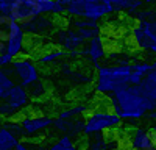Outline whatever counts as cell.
I'll return each mask as SVG.
<instances>
[{
  "label": "cell",
  "instance_id": "1",
  "mask_svg": "<svg viewBox=\"0 0 156 150\" xmlns=\"http://www.w3.org/2000/svg\"><path fill=\"white\" fill-rule=\"evenodd\" d=\"M109 106L112 108L114 114L120 117V120H139L151 111V106L139 84H128L109 94Z\"/></svg>",
  "mask_w": 156,
  "mask_h": 150
},
{
  "label": "cell",
  "instance_id": "2",
  "mask_svg": "<svg viewBox=\"0 0 156 150\" xmlns=\"http://www.w3.org/2000/svg\"><path fill=\"white\" fill-rule=\"evenodd\" d=\"M131 64L128 66H101L97 70L95 91L100 94H112L123 86H128Z\"/></svg>",
  "mask_w": 156,
  "mask_h": 150
},
{
  "label": "cell",
  "instance_id": "3",
  "mask_svg": "<svg viewBox=\"0 0 156 150\" xmlns=\"http://www.w3.org/2000/svg\"><path fill=\"white\" fill-rule=\"evenodd\" d=\"M120 117L115 116L112 111H90L89 114L86 116V120L83 122V133L86 136L90 134H98L103 131H108V130H115L120 127Z\"/></svg>",
  "mask_w": 156,
  "mask_h": 150
},
{
  "label": "cell",
  "instance_id": "4",
  "mask_svg": "<svg viewBox=\"0 0 156 150\" xmlns=\"http://www.w3.org/2000/svg\"><path fill=\"white\" fill-rule=\"evenodd\" d=\"M11 69H12V80L16 81V84L25 88V89L30 88L33 83L39 81V69L36 62L27 56L14 58L11 62Z\"/></svg>",
  "mask_w": 156,
  "mask_h": 150
},
{
  "label": "cell",
  "instance_id": "5",
  "mask_svg": "<svg viewBox=\"0 0 156 150\" xmlns=\"http://www.w3.org/2000/svg\"><path fill=\"white\" fill-rule=\"evenodd\" d=\"M39 16L36 0H14L9 8V17L19 25H23Z\"/></svg>",
  "mask_w": 156,
  "mask_h": 150
},
{
  "label": "cell",
  "instance_id": "6",
  "mask_svg": "<svg viewBox=\"0 0 156 150\" xmlns=\"http://www.w3.org/2000/svg\"><path fill=\"white\" fill-rule=\"evenodd\" d=\"M51 123H53V119L48 116H25L19 120L22 133L27 138H34V134L50 128Z\"/></svg>",
  "mask_w": 156,
  "mask_h": 150
},
{
  "label": "cell",
  "instance_id": "7",
  "mask_svg": "<svg viewBox=\"0 0 156 150\" xmlns=\"http://www.w3.org/2000/svg\"><path fill=\"white\" fill-rule=\"evenodd\" d=\"M25 41H27V34L23 33L20 25L14 22L12 23V28H11V34L5 42V53H8L12 59L19 58L23 53Z\"/></svg>",
  "mask_w": 156,
  "mask_h": 150
},
{
  "label": "cell",
  "instance_id": "8",
  "mask_svg": "<svg viewBox=\"0 0 156 150\" xmlns=\"http://www.w3.org/2000/svg\"><path fill=\"white\" fill-rule=\"evenodd\" d=\"M128 139L131 150H156V133L147 128H134Z\"/></svg>",
  "mask_w": 156,
  "mask_h": 150
},
{
  "label": "cell",
  "instance_id": "9",
  "mask_svg": "<svg viewBox=\"0 0 156 150\" xmlns=\"http://www.w3.org/2000/svg\"><path fill=\"white\" fill-rule=\"evenodd\" d=\"M5 102L14 109L17 114L23 109V108H27L28 105H30V95H28V92H27V89L25 88H22V86H19V84H14L11 88V89L8 91V94L5 95Z\"/></svg>",
  "mask_w": 156,
  "mask_h": 150
},
{
  "label": "cell",
  "instance_id": "10",
  "mask_svg": "<svg viewBox=\"0 0 156 150\" xmlns=\"http://www.w3.org/2000/svg\"><path fill=\"white\" fill-rule=\"evenodd\" d=\"M25 34H47L50 30L55 28L53 19L48 16H37L33 20L20 25Z\"/></svg>",
  "mask_w": 156,
  "mask_h": 150
},
{
  "label": "cell",
  "instance_id": "11",
  "mask_svg": "<svg viewBox=\"0 0 156 150\" xmlns=\"http://www.w3.org/2000/svg\"><path fill=\"white\" fill-rule=\"evenodd\" d=\"M56 41L62 45L64 52H72V50H80L84 41L81 39V36L76 33V30L66 28V30H59L56 33Z\"/></svg>",
  "mask_w": 156,
  "mask_h": 150
},
{
  "label": "cell",
  "instance_id": "12",
  "mask_svg": "<svg viewBox=\"0 0 156 150\" xmlns=\"http://www.w3.org/2000/svg\"><path fill=\"white\" fill-rule=\"evenodd\" d=\"M83 53H84V56L89 58L90 62H98L101 58H105L106 47H105V42H103L101 34L92 38V39H89L87 47L83 48Z\"/></svg>",
  "mask_w": 156,
  "mask_h": 150
},
{
  "label": "cell",
  "instance_id": "13",
  "mask_svg": "<svg viewBox=\"0 0 156 150\" xmlns=\"http://www.w3.org/2000/svg\"><path fill=\"white\" fill-rule=\"evenodd\" d=\"M139 86L142 88V92H144L145 98L148 100L151 111L156 109V69H151L145 77L142 78Z\"/></svg>",
  "mask_w": 156,
  "mask_h": 150
},
{
  "label": "cell",
  "instance_id": "14",
  "mask_svg": "<svg viewBox=\"0 0 156 150\" xmlns=\"http://www.w3.org/2000/svg\"><path fill=\"white\" fill-rule=\"evenodd\" d=\"M19 141L20 139L6 127L5 123L0 127V150H14V147Z\"/></svg>",
  "mask_w": 156,
  "mask_h": 150
},
{
  "label": "cell",
  "instance_id": "15",
  "mask_svg": "<svg viewBox=\"0 0 156 150\" xmlns=\"http://www.w3.org/2000/svg\"><path fill=\"white\" fill-rule=\"evenodd\" d=\"M87 109H89L87 105L78 103V105H73V106H70V108H67V109L61 111L58 117H59V119H64V120H70V119H73V117H78V116L86 114Z\"/></svg>",
  "mask_w": 156,
  "mask_h": 150
},
{
  "label": "cell",
  "instance_id": "16",
  "mask_svg": "<svg viewBox=\"0 0 156 150\" xmlns=\"http://www.w3.org/2000/svg\"><path fill=\"white\" fill-rule=\"evenodd\" d=\"M47 150H80V148L73 144L72 138H69L67 134H62L59 139L55 144H51Z\"/></svg>",
  "mask_w": 156,
  "mask_h": 150
},
{
  "label": "cell",
  "instance_id": "17",
  "mask_svg": "<svg viewBox=\"0 0 156 150\" xmlns=\"http://www.w3.org/2000/svg\"><path fill=\"white\" fill-rule=\"evenodd\" d=\"M12 23H14V20H12L9 16L0 14V42H6V39L11 34Z\"/></svg>",
  "mask_w": 156,
  "mask_h": 150
},
{
  "label": "cell",
  "instance_id": "18",
  "mask_svg": "<svg viewBox=\"0 0 156 150\" xmlns=\"http://www.w3.org/2000/svg\"><path fill=\"white\" fill-rule=\"evenodd\" d=\"M64 55H66V52H64L62 48H53L47 53H42L37 58V61H39V64H48V62H53V61L62 58Z\"/></svg>",
  "mask_w": 156,
  "mask_h": 150
},
{
  "label": "cell",
  "instance_id": "19",
  "mask_svg": "<svg viewBox=\"0 0 156 150\" xmlns=\"http://www.w3.org/2000/svg\"><path fill=\"white\" fill-rule=\"evenodd\" d=\"M14 84H16V81L12 80L11 77H6L5 72H3V69H0V102L5 98V95L8 94V91H9Z\"/></svg>",
  "mask_w": 156,
  "mask_h": 150
},
{
  "label": "cell",
  "instance_id": "20",
  "mask_svg": "<svg viewBox=\"0 0 156 150\" xmlns=\"http://www.w3.org/2000/svg\"><path fill=\"white\" fill-rule=\"evenodd\" d=\"M27 92H28L30 98H42L45 95V86L41 80H39V81L33 83L30 88H27Z\"/></svg>",
  "mask_w": 156,
  "mask_h": 150
},
{
  "label": "cell",
  "instance_id": "21",
  "mask_svg": "<svg viewBox=\"0 0 156 150\" xmlns=\"http://www.w3.org/2000/svg\"><path fill=\"white\" fill-rule=\"evenodd\" d=\"M53 6H55V0H36V8L39 16H47L53 12Z\"/></svg>",
  "mask_w": 156,
  "mask_h": 150
},
{
  "label": "cell",
  "instance_id": "22",
  "mask_svg": "<svg viewBox=\"0 0 156 150\" xmlns=\"http://www.w3.org/2000/svg\"><path fill=\"white\" fill-rule=\"evenodd\" d=\"M70 25L75 27V30H80V28H100L98 22L89 20V19H72Z\"/></svg>",
  "mask_w": 156,
  "mask_h": 150
},
{
  "label": "cell",
  "instance_id": "23",
  "mask_svg": "<svg viewBox=\"0 0 156 150\" xmlns=\"http://www.w3.org/2000/svg\"><path fill=\"white\" fill-rule=\"evenodd\" d=\"M106 147H108L106 145V138L98 134V136L94 138V139L89 141V144L86 145L84 150H106Z\"/></svg>",
  "mask_w": 156,
  "mask_h": 150
},
{
  "label": "cell",
  "instance_id": "24",
  "mask_svg": "<svg viewBox=\"0 0 156 150\" xmlns=\"http://www.w3.org/2000/svg\"><path fill=\"white\" fill-rule=\"evenodd\" d=\"M0 117L6 119V120H11V119L17 117V112L12 109V108L5 102V100H2V102H0Z\"/></svg>",
  "mask_w": 156,
  "mask_h": 150
},
{
  "label": "cell",
  "instance_id": "25",
  "mask_svg": "<svg viewBox=\"0 0 156 150\" xmlns=\"http://www.w3.org/2000/svg\"><path fill=\"white\" fill-rule=\"evenodd\" d=\"M131 70L133 72H137L139 75H142V77H145V75L151 70V64L147 61H140V62H134V64H131Z\"/></svg>",
  "mask_w": 156,
  "mask_h": 150
},
{
  "label": "cell",
  "instance_id": "26",
  "mask_svg": "<svg viewBox=\"0 0 156 150\" xmlns=\"http://www.w3.org/2000/svg\"><path fill=\"white\" fill-rule=\"evenodd\" d=\"M136 19H137L139 22H142V20H153V19H156V11H154V9L137 11V12H136Z\"/></svg>",
  "mask_w": 156,
  "mask_h": 150
},
{
  "label": "cell",
  "instance_id": "27",
  "mask_svg": "<svg viewBox=\"0 0 156 150\" xmlns=\"http://www.w3.org/2000/svg\"><path fill=\"white\" fill-rule=\"evenodd\" d=\"M114 6V11H126V8L131 5L134 0H108Z\"/></svg>",
  "mask_w": 156,
  "mask_h": 150
},
{
  "label": "cell",
  "instance_id": "28",
  "mask_svg": "<svg viewBox=\"0 0 156 150\" xmlns=\"http://www.w3.org/2000/svg\"><path fill=\"white\" fill-rule=\"evenodd\" d=\"M142 5H144V0H134V2L126 8V12L133 16V14H136V12L139 11V8H140Z\"/></svg>",
  "mask_w": 156,
  "mask_h": 150
},
{
  "label": "cell",
  "instance_id": "29",
  "mask_svg": "<svg viewBox=\"0 0 156 150\" xmlns=\"http://www.w3.org/2000/svg\"><path fill=\"white\" fill-rule=\"evenodd\" d=\"M11 62H12V58L8 55V53H0V69H5L8 66H11Z\"/></svg>",
  "mask_w": 156,
  "mask_h": 150
},
{
  "label": "cell",
  "instance_id": "30",
  "mask_svg": "<svg viewBox=\"0 0 156 150\" xmlns=\"http://www.w3.org/2000/svg\"><path fill=\"white\" fill-rule=\"evenodd\" d=\"M61 69H62V72L66 73V75H69V73H72V69H70V66L67 64V62H64V64L61 66Z\"/></svg>",
  "mask_w": 156,
  "mask_h": 150
},
{
  "label": "cell",
  "instance_id": "31",
  "mask_svg": "<svg viewBox=\"0 0 156 150\" xmlns=\"http://www.w3.org/2000/svg\"><path fill=\"white\" fill-rule=\"evenodd\" d=\"M92 66H94V69H95V70H98L103 64H100V62H92Z\"/></svg>",
  "mask_w": 156,
  "mask_h": 150
},
{
  "label": "cell",
  "instance_id": "32",
  "mask_svg": "<svg viewBox=\"0 0 156 150\" xmlns=\"http://www.w3.org/2000/svg\"><path fill=\"white\" fill-rule=\"evenodd\" d=\"M5 52V42H0V53Z\"/></svg>",
  "mask_w": 156,
  "mask_h": 150
},
{
  "label": "cell",
  "instance_id": "33",
  "mask_svg": "<svg viewBox=\"0 0 156 150\" xmlns=\"http://www.w3.org/2000/svg\"><path fill=\"white\" fill-rule=\"evenodd\" d=\"M150 64H151V69H156V59L153 62H150Z\"/></svg>",
  "mask_w": 156,
  "mask_h": 150
},
{
  "label": "cell",
  "instance_id": "34",
  "mask_svg": "<svg viewBox=\"0 0 156 150\" xmlns=\"http://www.w3.org/2000/svg\"><path fill=\"white\" fill-rule=\"evenodd\" d=\"M156 0H144V3H154Z\"/></svg>",
  "mask_w": 156,
  "mask_h": 150
}]
</instances>
